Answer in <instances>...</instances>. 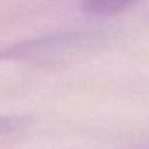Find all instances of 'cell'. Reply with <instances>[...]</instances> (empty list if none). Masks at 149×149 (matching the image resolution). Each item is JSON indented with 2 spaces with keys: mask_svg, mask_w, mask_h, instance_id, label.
Masks as SVG:
<instances>
[{
  "mask_svg": "<svg viewBox=\"0 0 149 149\" xmlns=\"http://www.w3.org/2000/svg\"><path fill=\"white\" fill-rule=\"evenodd\" d=\"M137 0H83V11L93 16H111L125 11Z\"/></svg>",
  "mask_w": 149,
  "mask_h": 149,
  "instance_id": "obj_2",
  "label": "cell"
},
{
  "mask_svg": "<svg viewBox=\"0 0 149 149\" xmlns=\"http://www.w3.org/2000/svg\"><path fill=\"white\" fill-rule=\"evenodd\" d=\"M81 47V39L74 35H61V37H44L39 40H28L16 47H11L0 53L4 60H40L49 58L53 54H61L63 51H72Z\"/></svg>",
  "mask_w": 149,
  "mask_h": 149,
  "instance_id": "obj_1",
  "label": "cell"
},
{
  "mask_svg": "<svg viewBox=\"0 0 149 149\" xmlns=\"http://www.w3.org/2000/svg\"><path fill=\"white\" fill-rule=\"evenodd\" d=\"M23 125H25V121H23L21 118L0 116V137H4V135H11V133L18 132Z\"/></svg>",
  "mask_w": 149,
  "mask_h": 149,
  "instance_id": "obj_3",
  "label": "cell"
}]
</instances>
